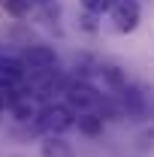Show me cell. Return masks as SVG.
Here are the masks:
<instances>
[{
	"instance_id": "3957f363",
	"label": "cell",
	"mask_w": 154,
	"mask_h": 157,
	"mask_svg": "<svg viewBox=\"0 0 154 157\" xmlns=\"http://www.w3.org/2000/svg\"><path fill=\"white\" fill-rule=\"evenodd\" d=\"M27 73H58V52L52 45H27L21 52Z\"/></svg>"
},
{
	"instance_id": "52a82bcc",
	"label": "cell",
	"mask_w": 154,
	"mask_h": 157,
	"mask_svg": "<svg viewBox=\"0 0 154 157\" xmlns=\"http://www.w3.org/2000/svg\"><path fill=\"white\" fill-rule=\"evenodd\" d=\"M118 100H121V109H124L127 115H139V112L145 109V97H142V91L133 88V85H127V88L118 94Z\"/></svg>"
},
{
	"instance_id": "277c9868",
	"label": "cell",
	"mask_w": 154,
	"mask_h": 157,
	"mask_svg": "<svg viewBox=\"0 0 154 157\" xmlns=\"http://www.w3.org/2000/svg\"><path fill=\"white\" fill-rule=\"evenodd\" d=\"M109 18H112L118 33H133L136 27H139V18H142L139 3H133V0H118L115 6H112V12H109Z\"/></svg>"
},
{
	"instance_id": "9c48e42d",
	"label": "cell",
	"mask_w": 154,
	"mask_h": 157,
	"mask_svg": "<svg viewBox=\"0 0 154 157\" xmlns=\"http://www.w3.org/2000/svg\"><path fill=\"white\" fill-rule=\"evenodd\" d=\"M115 3L118 0H82V9H85L88 15H109Z\"/></svg>"
},
{
	"instance_id": "7a4b0ae2",
	"label": "cell",
	"mask_w": 154,
	"mask_h": 157,
	"mask_svg": "<svg viewBox=\"0 0 154 157\" xmlns=\"http://www.w3.org/2000/svg\"><path fill=\"white\" fill-rule=\"evenodd\" d=\"M64 103L82 115V112H100V106H103V94L97 91L91 82H70V88L64 91Z\"/></svg>"
},
{
	"instance_id": "6da1fadb",
	"label": "cell",
	"mask_w": 154,
	"mask_h": 157,
	"mask_svg": "<svg viewBox=\"0 0 154 157\" xmlns=\"http://www.w3.org/2000/svg\"><path fill=\"white\" fill-rule=\"evenodd\" d=\"M76 112L67 106V103H45L37 115V127L45 136H64L67 130L76 127Z\"/></svg>"
},
{
	"instance_id": "30bf717a",
	"label": "cell",
	"mask_w": 154,
	"mask_h": 157,
	"mask_svg": "<svg viewBox=\"0 0 154 157\" xmlns=\"http://www.w3.org/2000/svg\"><path fill=\"white\" fill-rule=\"evenodd\" d=\"M3 6L12 12V15H27L33 9V0H3Z\"/></svg>"
},
{
	"instance_id": "4fadbf2b",
	"label": "cell",
	"mask_w": 154,
	"mask_h": 157,
	"mask_svg": "<svg viewBox=\"0 0 154 157\" xmlns=\"http://www.w3.org/2000/svg\"><path fill=\"white\" fill-rule=\"evenodd\" d=\"M133 3H139V0H133Z\"/></svg>"
},
{
	"instance_id": "7c38bea8",
	"label": "cell",
	"mask_w": 154,
	"mask_h": 157,
	"mask_svg": "<svg viewBox=\"0 0 154 157\" xmlns=\"http://www.w3.org/2000/svg\"><path fill=\"white\" fill-rule=\"evenodd\" d=\"M33 3H42V6H45V3H52V0H33Z\"/></svg>"
},
{
	"instance_id": "8fae6325",
	"label": "cell",
	"mask_w": 154,
	"mask_h": 157,
	"mask_svg": "<svg viewBox=\"0 0 154 157\" xmlns=\"http://www.w3.org/2000/svg\"><path fill=\"white\" fill-rule=\"evenodd\" d=\"M3 109H9V100H6V94H3V91H0V112H3Z\"/></svg>"
},
{
	"instance_id": "8992f818",
	"label": "cell",
	"mask_w": 154,
	"mask_h": 157,
	"mask_svg": "<svg viewBox=\"0 0 154 157\" xmlns=\"http://www.w3.org/2000/svg\"><path fill=\"white\" fill-rule=\"evenodd\" d=\"M103 124H106V118L100 115V112H82V115L76 118V127L82 136H100L103 133Z\"/></svg>"
},
{
	"instance_id": "5b68a950",
	"label": "cell",
	"mask_w": 154,
	"mask_h": 157,
	"mask_svg": "<svg viewBox=\"0 0 154 157\" xmlns=\"http://www.w3.org/2000/svg\"><path fill=\"white\" fill-rule=\"evenodd\" d=\"M39 154L42 157H73V145L64 136H45L39 142Z\"/></svg>"
},
{
	"instance_id": "ba28073f",
	"label": "cell",
	"mask_w": 154,
	"mask_h": 157,
	"mask_svg": "<svg viewBox=\"0 0 154 157\" xmlns=\"http://www.w3.org/2000/svg\"><path fill=\"white\" fill-rule=\"evenodd\" d=\"M97 73H100V78H103V85H106L109 91H115V94H121V91L127 88V76H124L118 67H112V63H103Z\"/></svg>"
}]
</instances>
